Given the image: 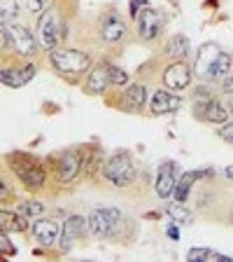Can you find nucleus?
I'll list each match as a JSON object with an SVG mask.
<instances>
[{"instance_id": "obj_1", "label": "nucleus", "mask_w": 233, "mask_h": 262, "mask_svg": "<svg viewBox=\"0 0 233 262\" xmlns=\"http://www.w3.org/2000/svg\"><path fill=\"white\" fill-rule=\"evenodd\" d=\"M51 66L61 75H80V73H87L91 68V56L87 52H80V49H51V56H49Z\"/></svg>"}, {"instance_id": "obj_2", "label": "nucleus", "mask_w": 233, "mask_h": 262, "mask_svg": "<svg viewBox=\"0 0 233 262\" xmlns=\"http://www.w3.org/2000/svg\"><path fill=\"white\" fill-rule=\"evenodd\" d=\"M103 176L114 187H128L136 180V166H133V162L126 152H117L105 162Z\"/></svg>"}, {"instance_id": "obj_3", "label": "nucleus", "mask_w": 233, "mask_h": 262, "mask_svg": "<svg viewBox=\"0 0 233 262\" xmlns=\"http://www.w3.org/2000/svg\"><path fill=\"white\" fill-rule=\"evenodd\" d=\"M89 218V232L93 236H112L121 223H124V213L117 208H93L87 215Z\"/></svg>"}, {"instance_id": "obj_4", "label": "nucleus", "mask_w": 233, "mask_h": 262, "mask_svg": "<svg viewBox=\"0 0 233 262\" xmlns=\"http://www.w3.org/2000/svg\"><path fill=\"white\" fill-rule=\"evenodd\" d=\"M10 164H12V171L19 176V180L26 187L38 190V187L44 185V169L33 157H28V155H12Z\"/></svg>"}, {"instance_id": "obj_5", "label": "nucleus", "mask_w": 233, "mask_h": 262, "mask_svg": "<svg viewBox=\"0 0 233 262\" xmlns=\"http://www.w3.org/2000/svg\"><path fill=\"white\" fill-rule=\"evenodd\" d=\"M126 33H128L126 21L117 12H108V14L100 16V21H98V38H100V42L119 45L126 38Z\"/></svg>"}, {"instance_id": "obj_6", "label": "nucleus", "mask_w": 233, "mask_h": 262, "mask_svg": "<svg viewBox=\"0 0 233 262\" xmlns=\"http://www.w3.org/2000/svg\"><path fill=\"white\" fill-rule=\"evenodd\" d=\"M59 40H61L59 16H56L54 10H49L40 16V21H38V42H40V47L51 52V49H56Z\"/></svg>"}, {"instance_id": "obj_7", "label": "nucleus", "mask_w": 233, "mask_h": 262, "mask_svg": "<svg viewBox=\"0 0 233 262\" xmlns=\"http://www.w3.org/2000/svg\"><path fill=\"white\" fill-rule=\"evenodd\" d=\"M136 24H138V35H140L145 42H152V40H157L159 35H161V31H163L161 14H159L157 10H152L149 5H147L145 10L138 12Z\"/></svg>"}, {"instance_id": "obj_8", "label": "nucleus", "mask_w": 233, "mask_h": 262, "mask_svg": "<svg viewBox=\"0 0 233 262\" xmlns=\"http://www.w3.org/2000/svg\"><path fill=\"white\" fill-rule=\"evenodd\" d=\"M191 80H194V73H191V68L187 63H182V61L170 63L168 68H166V73H163V84L168 89H175V92L187 89L191 84Z\"/></svg>"}, {"instance_id": "obj_9", "label": "nucleus", "mask_w": 233, "mask_h": 262, "mask_svg": "<svg viewBox=\"0 0 233 262\" xmlns=\"http://www.w3.org/2000/svg\"><path fill=\"white\" fill-rule=\"evenodd\" d=\"M10 31L12 35H14V49L16 54L23 56V59H31V56H35V52H38V40H35V35H33L31 31H28L26 26H21V24H10Z\"/></svg>"}, {"instance_id": "obj_10", "label": "nucleus", "mask_w": 233, "mask_h": 262, "mask_svg": "<svg viewBox=\"0 0 233 262\" xmlns=\"http://www.w3.org/2000/svg\"><path fill=\"white\" fill-rule=\"evenodd\" d=\"M219 52L222 49L217 47V45H212V42H205L198 47V54H196V75L203 77V80H210V73H212V66H215V61H217Z\"/></svg>"}, {"instance_id": "obj_11", "label": "nucleus", "mask_w": 233, "mask_h": 262, "mask_svg": "<svg viewBox=\"0 0 233 262\" xmlns=\"http://www.w3.org/2000/svg\"><path fill=\"white\" fill-rule=\"evenodd\" d=\"M61 232H63L61 225L51 218H40V220H35V225H33V236H35V241L47 246V248L59 241Z\"/></svg>"}, {"instance_id": "obj_12", "label": "nucleus", "mask_w": 233, "mask_h": 262, "mask_svg": "<svg viewBox=\"0 0 233 262\" xmlns=\"http://www.w3.org/2000/svg\"><path fill=\"white\" fill-rule=\"evenodd\" d=\"M175 164L173 162H163L157 171V180H154V192H157L161 199H168L170 194L175 192Z\"/></svg>"}, {"instance_id": "obj_13", "label": "nucleus", "mask_w": 233, "mask_h": 262, "mask_svg": "<svg viewBox=\"0 0 233 262\" xmlns=\"http://www.w3.org/2000/svg\"><path fill=\"white\" fill-rule=\"evenodd\" d=\"M80 169H82L80 152L68 150V152H63L59 157V162H56V178H59L61 183H70V180L80 173Z\"/></svg>"}, {"instance_id": "obj_14", "label": "nucleus", "mask_w": 233, "mask_h": 262, "mask_svg": "<svg viewBox=\"0 0 233 262\" xmlns=\"http://www.w3.org/2000/svg\"><path fill=\"white\" fill-rule=\"evenodd\" d=\"M89 232V218L84 215H70L63 225V232H61V246L63 248H70L72 241H77L80 236H84Z\"/></svg>"}, {"instance_id": "obj_15", "label": "nucleus", "mask_w": 233, "mask_h": 262, "mask_svg": "<svg viewBox=\"0 0 233 262\" xmlns=\"http://www.w3.org/2000/svg\"><path fill=\"white\" fill-rule=\"evenodd\" d=\"M110 63H96L89 73V80H87V92L89 94H103L105 89L110 87Z\"/></svg>"}, {"instance_id": "obj_16", "label": "nucleus", "mask_w": 233, "mask_h": 262, "mask_svg": "<svg viewBox=\"0 0 233 262\" xmlns=\"http://www.w3.org/2000/svg\"><path fill=\"white\" fill-rule=\"evenodd\" d=\"M182 105V98L179 96H173L168 92H154L152 98H149V110L154 115H168V113H175L179 110Z\"/></svg>"}, {"instance_id": "obj_17", "label": "nucleus", "mask_w": 233, "mask_h": 262, "mask_svg": "<svg viewBox=\"0 0 233 262\" xmlns=\"http://www.w3.org/2000/svg\"><path fill=\"white\" fill-rule=\"evenodd\" d=\"M121 103H124V108L128 110V113H140L147 103V89L142 87V84H128Z\"/></svg>"}, {"instance_id": "obj_18", "label": "nucleus", "mask_w": 233, "mask_h": 262, "mask_svg": "<svg viewBox=\"0 0 233 262\" xmlns=\"http://www.w3.org/2000/svg\"><path fill=\"white\" fill-rule=\"evenodd\" d=\"M228 117H231V108L224 105L222 101H217V98H212L208 103L205 115H203V120L212 122V124H224V122H228Z\"/></svg>"}, {"instance_id": "obj_19", "label": "nucleus", "mask_w": 233, "mask_h": 262, "mask_svg": "<svg viewBox=\"0 0 233 262\" xmlns=\"http://www.w3.org/2000/svg\"><path fill=\"white\" fill-rule=\"evenodd\" d=\"M187 54H189V40H187V35H173L166 42V56H170L175 61H182Z\"/></svg>"}, {"instance_id": "obj_20", "label": "nucleus", "mask_w": 233, "mask_h": 262, "mask_svg": "<svg viewBox=\"0 0 233 262\" xmlns=\"http://www.w3.org/2000/svg\"><path fill=\"white\" fill-rule=\"evenodd\" d=\"M0 220H3V229H10V232H26L28 229V220L23 218L21 213L16 211V213H10V211H0Z\"/></svg>"}, {"instance_id": "obj_21", "label": "nucleus", "mask_w": 233, "mask_h": 262, "mask_svg": "<svg viewBox=\"0 0 233 262\" xmlns=\"http://www.w3.org/2000/svg\"><path fill=\"white\" fill-rule=\"evenodd\" d=\"M0 80H3V84L5 87H12V89H19L26 84V73H23V68H3V73H0Z\"/></svg>"}, {"instance_id": "obj_22", "label": "nucleus", "mask_w": 233, "mask_h": 262, "mask_svg": "<svg viewBox=\"0 0 233 262\" xmlns=\"http://www.w3.org/2000/svg\"><path fill=\"white\" fill-rule=\"evenodd\" d=\"M16 211L21 213L28 223H35V220H40L44 213H47V208H44V204L35 202V199H28V202L19 204V208H16Z\"/></svg>"}, {"instance_id": "obj_23", "label": "nucleus", "mask_w": 233, "mask_h": 262, "mask_svg": "<svg viewBox=\"0 0 233 262\" xmlns=\"http://www.w3.org/2000/svg\"><path fill=\"white\" fill-rule=\"evenodd\" d=\"M231 66H233V56L228 52H219L217 61L212 66V73H210V80H224V77L231 73Z\"/></svg>"}, {"instance_id": "obj_24", "label": "nucleus", "mask_w": 233, "mask_h": 262, "mask_svg": "<svg viewBox=\"0 0 233 262\" xmlns=\"http://www.w3.org/2000/svg\"><path fill=\"white\" fill-rule=\"evenodd\" d=\"M201 176L203 173H196V171H187V173H182V178H179L177 185H175V196H177L179 202H185L187 196H189L191 185H194V183L201 178Z\"/></svg>"}, {"instance_id": "obj_25", "label": "nucleus", "mask_w": 233, "mask_h": 262, "mask_svg": "<svg viewBox=\"0 0 233 262\" xmlns=\"http://www.w3.org/2000/svg\"><path fill=\"white\" fill-rule=\"evenodd\" d=\"M189 260H219V262H231V257L228 255H222V253H215L210 251V248H191L189 251Z\"/></svg>"}, {"instance_id": "obj_26", "label": "nucleus", "mask_w": 233, "mask_h": 262, "mask_svg": "<svg viewBox=\"0 0 233 262\" xmlns=\"http://www.w3.org/2000/svg\"><path fill=\"white\" fill-rule=\"evenodd\" d=\"M166 213L170 215V220L173 223H179V225H191V220H194V215H191V211H187L185 206H175V204H170V206H166Z\"/></svg>"}, {"instance_id": "obj_27", "label": "nucleus", "mask_w": 233, "mask_h": 262, "mask_svg": "<svg viewBox=\"0 0 233 262\" xmlns=\"http://www.w3.org/2000/svg\"><path fill=\"white\" fill-rule=\"evenodd\" d=\"M0 16H3V24L14 21L19 16V5L16 0H0Z\"/></svg>"}, {"instance_id": "obj_28", "label": "nucleus", "mask_w": 233, "mask_h": 262, "mask_svg": "<svg viewBox=\"0 0 233 262\" xmlns=\"http://www.w3.org/2000/svg\"><path fill=\"white\" fill-rule=\"evenodd\" d=\"M110 82H112L114 87H126L128 84V73L119 66H110Z\"/></svg>"}, {"instance_id": "obj_29", "label": "nucleus", "mask_w": 233, "mask_h": 262, "mask_svg": "<svg viewBox=\"0 0 233 262\" xmlns=\"http://www.w3.org/2000/svg\"><path fill=\"white\" fill-rule=\"evenodd\" d=\"M82 166L87 171H96L98 166H100V157H98L96 147H89V150H84V159H82Z\"/></svg>"}, {"instance_id": "obj_30", "label": "nucleus", "mask_w": 233, "mask_h": 262, "mask_svg": "<svg viewBox=\"0 0 233 262\" xmlns=\"http://www.w3.org/2000/svg\"><path fill=\"white\" fill-rule=\"evenodd\" d=\"M0 251H3V255H14V246L10 244L5 229H3V236H0Z\"/></svg>"}, {"instance_id": "obj_31", "label": "nucleus", "mask_w": 233, "mask_h": 262, "mask_svg": "<svg viewBox=\"0 0 233 262\" xmlns=\"http://www.w3.org/2000/svg\"><path fill=\"white\" fill-rule=\"evenodd\" d=\"M217 134H219V138L233 143V122H224V126L222 129H217Z\"/></svg>"}, {"instance_id": "obj_32", "label": "nucleus", "mask_w": 233, "mask_h": 262, "mask_svg": "<svg viewBox=\"0 0 233 262\" xmlns=\"http://www.w3.org/2000/svg\"><path fill=\"white\" fill-rule=\"evenodd\" d=\"M26 7H28V12H33V14H40V12L47 7V0H26Z\"/></svg>"}, {"instance_id": "obj_33", "label": "nucleus", "mask_w": 233, "mask_h": 262, "mask_svg": "<svg viewBox=\"0 0 233 262\" xmlns=\"http://www.w3.org/2000/svg\"><path fill=\"white\" fill-rule=\"evenodd\" d=\"M219 82H222V92L228 94V96H233V71L228 73L224 80H219Z\"/></svg>"}, {"instance_id": "obj_34", "label": "nucleus", "mask_w": 233, "mask_h": 262, "mask_svg": "<svg viewBox=\"0 0 233 262\" xmlns=\"http://www.w3.org/2000/svg\"><path fill=\"white\" fill-rule=\"evenodd\" d=\"M147 7V0H131V14L138 16V12Z\"/></svg>"}, {"instance_id": "obj_35", "label": "nucleus", "mask_w": 233, "mask_h": 262, "mask_svg": "<svg viewBox=\"0 0 233 262\" xmlns=\"http://www.w3.org/2000/svg\"><path fill=\"white\" fill-rule=\"evenodd\" d=\"M7 196H10V185H7V180H3V183H0V199L7 202Z\"/></svg>"}, {"instance_id": "obj_36", "label": "nucleus", "mask_w": 233, "mask_h": 262, "mask_svg": "<svg viewBox=\"0 0 233 262\" xmlns=\"http://www.w3.org/2000/svg\"><path fill=\"white\" fill-rule=\"evenodd\" d=\"M168 236H173V239H177V236H179V229H175V227H168Z\"/></svg>"}, {"instance_id": "obj_37", "label": "nucleus", "mask_w": 233, "mask_h": 262, "mask_svg": "<svg viewBox=\"0 0 233 262\" xmlns=\"http://www.w3.org/2000/svg\"><path fill=\"white\" fill-rule=\"evenodd\" d=\"M226 176H228V178H233V166H228V169H226Z\"/></svg>"}, {"instance_id": "obj_38", "label": "nucleus", "mask_w": 233, "mask_h": 262, "mask_svg": "<svg viewBox=\"0 0 233 262\" xmlns=\"http://www.w3.org/2000/svg\"><path fill=\"white\" fill-rule=\"evenodd\" d=\"M228 108H231V115H233V96H231V101H228Z\"/></svg>"}]
</instances>
